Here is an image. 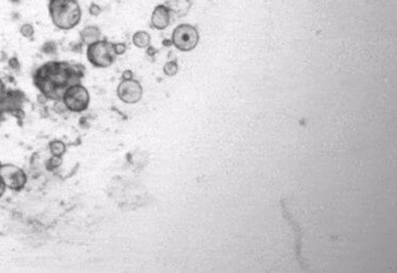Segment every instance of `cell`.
I'll use <instances>...</instances> for the list:
<instances>
[{
	"label": "cell",
	"mask_w": 397,
	"mask_h": 273,
	"mask_svg": "<svg viewBox=\"0 0 397 273\" xmlns=\"http://www.w3.org/2000/svg\"><path fill=\"white\" fill-rule=\"evenodd\" d=\"M134 76V73L132 70H125L124 72L122 73V80H132Z\"/></svg>",
	"instance_id": "ffe728a7"
},
{
	"label": "cell",
	"mask_w": 397,
	"mask_h": 273,
	"mask_svg": "<svg viewBox=\"0 0 397 273\" xmlns=\"http://www.w3.org/2000/svg\"><path fill=\"white\" fill-rule=\"evenodd\" d=\"M4 89H5V87H4V84H3L2 80L0 79V94H2V93L4 92Z\"/></svg>",
	"instance_id": "cb8c5ba5"
},
{
	"label": "cell",
	"mask_w": 397,
	"mask_h": 273,
	"mask_svg": "<svg viewBox=\"0 0 397 273\" xmlns=\"http://www.w3.org/2000/svg\"><path fill=\"white\" fill-rule=\"evenodd\" d=\"M85 75V67L81 64L51 61L37 68L33 83L48 100L62 101L70 86L81 83Z\"/></svg>",
	"instance_id": "6da1fadb"
},
{
	"label": "cell",
	"mask_w": 397,
	"mask_h": 273,
	"mask_svg": "<svg viewBox=\"0 0 397 273\" xmlns=\"http://www.w3.org/2000/svg\"><path fill=\"white\" fill-rule=\"evenodd\" d=\"M88 62L96 68L110 67L116 62L114 44L107 40H99L87 46Z\"/></svg>",
	"instance_id": "3957f363"
},
{
	"label": "cell",
	"mask_w": 397,
	"mask_h": 273,
	"mask_svg": "<svg viewBox=\"0 0 397 273\" xmlns=\"http://www.w3.org/2000/svg\"><path fill=\"white\" fill-rule=\"evenodd\" d=\"M21 34L23 36V37H25V38H32L33 37V35H34V27L32 24H30V23H24V24H23L22 27H21Z\"/></svg>",
	"instance_id": "5bb4252c"
},
{
	"label": "cell",
	"mask_w": 397,
	"mask_h": 273,
	"mask_svg": "<svg viewBox=\"0 0 397 273\" xmlns=\"http://www.w3.org/2000/svg\"><path fill=\"white\" fill-rule=\"evenodd\" d=\"M11 114L14 115L15 118H17L18 120H23V119H24V116H25L23 110L22 108H19V107L12 109L11 110Z\"/></svg>",
	"instance_id": "ac0fdd59"
},
{
	"label": "cell",
	"mask_w": 397,
	"mask_h": 273,
	"mask_svg": "<svg viewBox=\"0 0 397 273\" xmlns=\"http://www.w3.org/2000/svg\"><path fill=\"white\" fill-rule=\"evenodd\" d=\"M88 12H89V14H90L91 16H99V15L101 14V13H102V8H101V6H100L99 4L91 3L90 6H89Z\"/></svg>",
	"instance_id": "e0dca14e"
},
{
	"label": "cell",
	"mask_w": 397,
	"mask_h": 273,
	"mask_svg": "<svg viewBox=\"0 0 397 273\" xmlns=\"http://www.w3.org/2000/svg\"><path fill=\"white\" fill-rule=\"evenodd\" d=\"M9 66L12 68V69H19V67H21V64H19V61L17 60L16 57H12V58H10L9 60Z\"/></svg>",
	"instance_id": "d6986e66"
},
{
	"label": "cell",
	"mask_w": 397,
	"mask_h": 273,
	"mask_svg": "<svg viewBox=\"0 0 397 273\" xmlns=\"http://www.w3.org/2000/svg\"><path fill=\"white\" fill-rule=\"evenodd\" d=\"M57 47H56V44L54 42H47L45 43L44 46L42 47V51L43 53L45 54H53L55 53Z\"/></svg>",
	"instance_id": "9a60e30c"
},
{
	"label": "cell",
	"mask_w": 397,
	"mask_h": 273,
	"mask_svg": "<svg viewBox=\"0 0 397 273\" xmlns=\"http://www.w3.org/2000/svg\"><path fill=\"white\" fill-rule=\"evenodd\" d=\"M151 35H149L146 31H137L133 35V43L136 47L144 49L147 48L151 45Z\"/></svg>",
	"instance_id": "30bf717a"
},
{
	"label": "cell",
	"mask_w": 397,
	"mask_h": 273,
	"mask_svg": "<svg viewBox=\"0 0 397 273\" xmlns=\"http://www.w3.org/2000/svg\"><path fill=\"white\" fill-rule=\"evenodd\" d=\"M118 97L126 104H137L143 96V88L137 80H122L117 88Z\"/></svg>",
	"instance_id": "52a82bcc"
},
{
	"label": "cell",
	"mask_w": 397,
	"mask_h": 273,
	"mask_svg": "<svg viewBox=\"0 0 397 273\" xmlns=\"http://www.w3.org/2000/svg\"><path fill=\"white\" fill-rule=\"evenodd\" d=\"M163 72L167 76H174L178 72V64L176 61L167 62L163 66Z\"/></svg>",
	"instance_id": "7c38bea8"
},
{
	"label": "cell",
	"mask_w": 397,
	"mask_h": 273,
	"mask_svg": "<svg viewBox=\"0 0 397 273\" xmlns=\"http://www.w3.org/2000/svg\"><path fill=\"white\" fill-rule=\"evenodd\" d=\"M37 100H38V103H41V104H45L46 102H48V99L47 97H46L44 94H40L37 96Z\"/></svg>",
	"instance_id": "7402d4cb"
},
{
	"label": "cell",
	"mask_w": 397,
	"mask_h": 273,
	"mask_svg": "<svg viewBox=\"0 0 397 273\" xmlns=\"http://www.w3.org/2000/svg\"><path fill=\"white\" fill-rule=\"evenodd\" d=\"M5 184H4V182H3V180H2V178H1V176H0V198L2 197V195L4 194V192H5Z\"/></svg>",
	"instance_id": "44dd1931"
},
{
	"label": "cell",
	"mask_w": 397,
	"mask_h": 273,
	"mask_svg": "<svg viewBox=\"0 0 397 273\" xmlns=\"http://www.w3.org/2000/svg\"><path fill=\"white\" fill-rule=\"evenodd\" d=\"M126 45L124 43H117L114 44V50H115V53L118 55H123L126 52Z\"/></svg>",
	"instance_id": "2e32d148"
},
{
	"label": "cell",
	"mask_w": 397,
	"mask_h": 273,
	"mask_svg": "<svg viewBox=\"0 0 397 273\" xmlns=\"http://www.w3.org/2000/svg\"><path fill=\"white\" fill-rule=\"evenodd\" d=\"M48 12L55 27L64 31L75 28L82 19L77 0H49Z\"/></svg>",
	"instance_id": "7a4b0ae2"
},
{
	"label": "cell",
	"mask_w": 397,
	"mask_h": 273,
	"mask_svg": "<svg viewBox=\"0 0 397 273\" xmlns=\"http://www.w3.org/2000/svg\"><path fill=\"white\" fill-rule=\"evenodd\" d=\"M101 35L102 32L100 28L96 27V25H87V27L84 28L80 33L82 42L87 46L99 41L101 38Z\"/></svg>",
	"instance_id": "9c48e42d"
},
{
	"label": "cell",
	"mask_w": 397,
	"mask_h": 273,
	"mask_svg": "<svg viewBox=\"0 0 397 273\" xmlns=\"http://www.w3.org/2000/svg\"><path fill=\"white\" fill-rule=\"evenodd\" d=\"M146 53H147L148 55L153 56V55L155 54V49H154L153 47H151V46H148V47H147V52H146Z\"/></svg>",
	"instance_id": "603a6c76"
},
{
	"label": "cell",
	"mask_w": 397,
	"mask_h": 273,
	"mask_svg": "<svg viewBox=\"0 0 397 273\" xmlns=\"http://www.w3.org/2000/svg\"><path fill=\"white\" fill-rule=\"evenodd\" d=\"M63 103L71 113H83L87 110L90 103V94L81 83L70 86L63 95Z\"/></svg>",
	"instance_id": "277c9868"
},
{
	"label": "cell",
	"mask_w": 397,
	"mask_h": 273,
	"mask_svg": "<svg viewBox=\"0 0 397 273\" xmlns=\"http://www.w3.org/2000/svg\"><path fill=\"white\" fill-rule=\"evenodd\" d=\"M49 149L52 156H57V157H63V155L66 153V146L64 142L60 140H54L49 143Z\"/></svg>",
	"instance_id": "8fae6325"
},
{
	"label": "cell",
	"mask_w": 397,
	"mask_h": 273,
	"mask_svg": "<svg viewBox=\"0 0 397 273\" xmlns=\"http://www.w3.org/2000/svg\"><path fill=\"white\" fill-rule=\"evenodd\" d=\"M0 119H2V114H1V110H0Z\"/></svg>",
	"instance_id": "d4e9b609"
},
{
	"label": "cell",
	"mask_w": 397,
	"mask_h": 273,
	"mask_svg": "<svg viewBox=\"0 0 397 273\" xmlns=\"http://www.w3.org/2000/svg\"><path fill=\"white\" fill-rule=\"evenodd\" d=\"M0 166H1V163H0Z\"/></svg>",
	"instance_id": "484cf974"
},
{
	"label": "cell",
	"mask_w": 397,
	"mask_h": 273,
	"mask_svg": "<svg viewBox=\"0 0 397 273\" xmlns=\"http://www.w3.org/2000/svg\"><path fill=\"white\" fill-rule=\"evenodd\" d=\"M171 23V11L164 4H159L153 11L151 23L156 30H164Z\"/></svg>",
	"instance_id": "ba28073f"
},
{
	"label": "cell",
	"mask_w": 397,
	"mask_h": 273,
	"mask_svg": "<svg viewBox=\"0 0 397 273\" xmlns=\"http://www.w3.org/2000/svg\"><path fill=\"white\" fill-rule=\"evenodd\" d=\"M199 42L197 29L191 24L182 23L175 28L172 34V44L178 50L188 52L196 48Z\"/></svg>",
	"instance_id": "5b68a950"
},
{
	"label": "cell",
	"mask_w": 397,
	"mask_h": 273,
	"mask_svg": "<svg viewBox=\"0 0 397 273\" xmlns=\"http://www.w3.org/2000/svg\"><path fill=\"white\" fill-rule=\"evenodd\" d=\"M63 164V158L57 157V156H53V157L50 158L48 160L47 163H46V167L49 171H53L55 168H58Z\"/></svg>",
	"instance_id": "4fadbf2b"
},
{
	"label": "cell",
	"mask_w": 397,
	"mask_h": 273,
	"mask_svg": "<svg viewBox=\"0 0 397 273\" xmlns=\"http://www.w3.org/2000/svg\"><path fill=\"white\" fill-rule=\"evenodd\" d=\"M0 176H1L6 187L13 191H21L27 183V175L14 164H1L0 166Z\"/></svg>",
	"instance_id": "8992f818"
}]
</instances>
